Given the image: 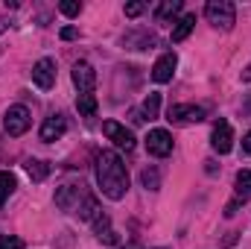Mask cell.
<instances>
[{
	"instance_id": "6da1fadb",
	"label": "cell",
	"mask_w": 251,
	"mask_h": 249,
	"mask_svg": "<svg viewBox=\"0 0 251 249\" xmlns=\"http://www.w3.org/2000/svg\"><path fill=\"white\" fill-rule=\"evenodd\" d=\"M97 182H100V190L108 199H123L126 196V190H128V173H126V164L117 153L105 150V153L97 156Z\"/></svg>"
},
{
	"instance_id": "7a4b0ae2",
	"label": "cell",
	"mask_w": 251,
	"mask_h": 249,
	"mask_svg": "<svg viewBox=\"0 0 251 249\" xmlns=\"http://www.w3.org/2000/svg\"><path fill=\"white\" fill-rule=\"evenodd\" d=\"M204 18L219 30H231L237 24V9H234L231 0H210L204 6Z\"/></svg>"
},
{
	"instance_id": "3957f363",
	"label": "cell",
	"mask_w": 251,
	"mask_h": 249,
	"mask_svg": "<svg viewBox=\"0 0 251 249\" xmlns=\"http://www.w3.org/2000/svg\"><path fill=\"white\" fill-rule=\"evenodd\" d=\"M204 115H207V109L204 106H196V103H178V106H170V112H167V121L170 124H201L204 121Z\"/></svg>"
},
{
	"instance_id": "277c9868",
	"label": "cell",
	"mask_w": 251,
	"mask_h": 249,
	"mask_svg": "<svg viewBox=\"0 0 251 249\" xmlns=\"http://www.w3.org/2000/svg\"><path fill=\"white\" fill-rule=\"evenodd\" d=\"M32 124V118H29V109L26 106H12L9 112H6V118H3V129L12 135V138H18V135H24L26 129Z\"/></svg>"
},
{
	"instance_id": "5b68a950",
	"label": "cell",
	"mask_w": 251,
	"mask_h": 249,
	"mask_svg": "<svg viewBox=\"0 0 251 249\" xmlns=\"http://www.w3.org/2000/svg\"><path fill=\"white\" fill-rule=\"evenodd\" d=\"M146 150H149V156H155V158H167V156L173 153V135H170L167 129H152V132L146 135Z\"/></svg>"
},
{
	"instance_id": "8992f818",
	"label": "cell",
	"mask_w": 251,
	"mask_h": 249,
	"mask_svg": "<svg viewBox=\"0 0 251 249\" xmlns=\"http://www.w3.org/2000/svg\"><path fill=\"white\" fill-rule=\"evenodd\" d=\"M102 132L114 141L117 150H126V153L134 150V135H131V129H126L123 124H117V121H105V124H102Z\"/></svg>"
},
{
	"instance_id": "52a82bcc",
	"label": "cell",
	"mask_w": 251,
	"mask_h": 249,
	"mask_svg": "<svg viewBox=\"0 0 251 249\" xmlns=\"http://www.w3.org/2000/svg\"><path fill=\"white\" fill-rule=\"evenodd\" d=\"M210 147L219 153V156H225V153H231V147H234V129L228 121H219V124L213 126V135H210Z\"/></svg>"
},
{
	"instance_id": "ba28073f",
	"label": "cell",
	"mask_w": 251,
	"mask_h": 249,
	"mask_svg": "<svg viewBox=\"0 0 251 249\" xmlns=\"http://www.w3.org/2000/svg\"><path fill=\"white\" fill-rule=\"evenodd\" d=\"M32 82L41 91L53 88V82H56V62L53 59H38V62L32 64Z\"/></svg>"
},
{
	"instance_id": "9c48e42d",
	"label": "cell",
	"mask_w": 251,
	"mask_h": 249,
	"mask_svg": "<svg viewBox=\"0 0 251 249\" xmlns=\"http://www.w3.org/2000/svg\"><path fill=\"white\" fill-rule=\"evenodd\" d=\"M176 64H178L176 53H161V56H158V62L152 64V79H155L158 85L170 82V79L176 76Z\"/></svg>"
},
{
	"instance_id": "30bf717a",
	"label": "cell",
	"mask_w": 251,
	"mask_h": 249,
	"mask_svg": "<svg viewBox=\"0 0 251 249\" xmlns=\"http://www.w3.org/2000/svg\"><path fill=\"white\" fill-rule=\"evenodd\" d=\"M73 85L79 88V94L94 91V85H97V70L88 62H76L73 64Z\"/></svg>"
},
{
	"instance_id": "8fae6325",
	"label": "cell",
	"mask_w": 251,
	"mask_h": 249,
	"mask_svg": "<svg viewBox=\"0 0 251 249\" xmlns=\"http://www.w3.org/2000/svg\"><path fill=\"white\" fill-rule=\"evenodd\" d=\"M64 132H67V121H64L62 115H53V118H47V121L41 124V132H38V135H41V141L50 144V141H59Z\"/></svg>"
},
{
	"instance_id": "7c38bea8",
	"label": "cell",
	"mask_w": 251,
	"mask_h": 249,
	"mask_svg": "<svg viewBox=\"0 0 251 249\" xmlns=\"http://www.w3.org/2000/svg\"><path fill=\"white\" fill-rule=\"evenodd\" d=\"M91 223H94V232H97V238H100L102 244H117V241H120V238H117V232L111 229V223H108V217H105L102 211H100Z\"/></svg>"
},
{
	"instance_id": "4fadbf2b",
	"label": "cell",
	"mask_w": 251,
	"mask_h": 249,
	"mask_svg": "<svg viewBox=\"0 0 251 249\" xmlns=\"http://www.w3.org/2000/svg\"><path fill=\"white\" fill-rule=\"evenodd\" d=\"M79 199H82V193H79V187H73V185H64L62 190L56 193V205L64 208V211L76 208V205H79Z\"/></svg>"
},
{
	"instance_id": "5bb4252c",
	"label": "cell",
	"mask_w": 251,
	"mask_h": 249,
	"mask_svg": "<svg viewBox=\"0 0 251 249\" xmlns=\"http://www.w3.org/2000/svg\"><path fill=\"white\" fill-rule=\"evenodd\" d=\"M24 170H26V176H29L32 182H44V179H47V173H50V167H47L44 161H38V158H26Z\"/></svg>"
},
{
	"instance_id": "9a60e30c",
	"label": "cell",
	"mask_w": 251,
	"mask_h": 249,
	"mask_svg": "<svg viewBox=\"0 0 251 249\" xmlns=\"http://www.w3.org/2000/svg\"><path fill=\"white\" fill-rule=\"evenodd\" d=\"M193 27H196V15H184V18H178L176 27H173V41H184L190 32H193Z\"/></svg>"
},
{
	"instance_id": "2e32d148",
	"label": "cell",
	"mask_w": 251,
	"mask_h": 249,
	"mask_svg": "<svg viewBox=\"0 0 251 249\" xmlns=\"http://www.w3.org/2000/svg\"><path fill=\"white\" fill-rule=\"evenodd\" d=\"M76 211H79V217H82V220H94V217L100 214L97 196H91V193H88V196H82V199H79V205H76Z\"/></svg>"
},
{
	"instance_id": "e0dca14e",
	"label": "cell",
	"mask_w": 251,
	"mask_h": 249,
	"mask_svg": "<svg viewBox=\"0 0 251 249\" xmlns=\"http://www.w3.org/2000/svg\"><path fill=\"white\" fill-rule=\"evenodd\" d=\"M76 109H79V115H82V118H91V115H97V97H94V91H88V94H79V97H76Z\"/></svg>"
},
{
	"instance_id": "ac0fdd59",
	"label": "cell",
	"mask_w": 251,
	"mask_h": 249,
	"mask_svg": "<svg viewBox=\"0 0 251 249\" xmlns=\"http://www.w3.org/2000/svg\"><path fill=\"white\" fill-rule=\"evenodd\" d=\"M158 109H161V94H158V91H152V94L143 100V106H140L143 121H146V118H149V121H155V118H158Z\"/></svg>"
},
{
	"instance_id": "d6986e66",
	"label": "cell",
	"mask_w": 251,
	"mask_h": 249,
	"mask_svg": "<svg viewBox=\"0 0 251 249\" xmlns=\"http://www.w3.org/2000/svg\"><path fill=\"white\" fill-rule=\"evenodd\" d=\"M181 12V0H164L158 9H155V18L158 21H170V18H176Z\"/></svg>"
},
{
	"instance_id": "ffe728a7",
	"label": "cell",
	"mask_w": 251,
	"mask_h": 249,
	"mask_svg": "<svg viewBox=\"0 0 251 249\" xmlns=\"http://www.w3.org/2000/svg\"><path fill=\"white\" fill-rule=\"evenodd\" d=\"M12 190H15V176H12L9 170H0V208H3V202L9 199Z\"/></svg>"
},
{
	"instance_id": "44dd1931",
	"label": "cell",
	"mask_w": 251,
	"mask_h": 249,
	"mask_svg": "<svg viewBox=\"0 0 251 249\" xmlns=\"http://www.w3.org/2000/svg\"><path fill=\"white\" fill-rule=\"evenodd\" d=\"M140 182H143L146 190H158V187H161V173H158L155 167H146V170L140 173Z\"/></svg>"
},
{
	"instance_id": "7402d4cb",
	"label": "cell",
	"mask_w": 251,
	"mask_h": 249,
	"mask_svg": "<svg viewBox=\"0 0 251 249\" xmlns=\"http://www.w3.org/2000/svg\"><path fill=\"white\" fill-rule=\"evenodd\" d=\"M59 12L67 15V18H76V15L82 12V3H76V0H62V3H59Z\"/></svg>"
},
{
	"instance_id": "603a6c76",
	"label": "cell",
	"mask_w": 251,
	"mask_h": 249,
	"mask_svg": "<svg viewBox=\"0 0 251 249\" xmlns=\"http://www.w3.org/2000/svg\"><path fill=\"white\" fill-rule=\"evenodd\" d=\"M237 187H240V196L251 193V170H240L237 173Z\"/></svg>"
},
{
	"instance_id": "cb8c5ba5",
	"label": "cell",
	"mask_w": 251,
	"mask_h": 249,
	"mask_svg": "<svg viewBox=\"0 0 251 249\" xmlns=\"http://www.w3.org/2000/svg\"><path fill=\"white\" fill-rule=\"evenodd\" d=\"M0 249H24V241L15 235H0Z\"/></svg>"
},
{
	"instance_id": "d4e9b609",
	"label": "cell",
	"mask_w": 251,
	"mask_h": 249,
	"mask_svg": "<svg viewBox=\"0 0 251 249\" xmlns=\"http://www.w3.org/2000/svg\"><path fill=\"white\" fill-rule=\"evenodd\" d=\"M143 3H126V18H137V15H143Z\"/></svg>"
},
{
	"instance_id": "484cf974",
	"label": "cell",
	"mask_w": 251,
	"mask_h": 249,
	"mask_svg": "<svg viewBox=\"0 0 251 249\" xmlns=\"http://www.w3.org/2000/svg\"><path fill=\"white\" fill-rule=\"evenodd\" d=\"M240 199H246V196H240ZM240 199H234V202H228V205H225V217H234V214H237V208H240Z\"/></svg>"
},
{
	"instance_id": "4316f807",
	"label": "cell",
	"mask_w": 251,
	"mask_h": 249,
	"mask_svg": "<svg viewBox=\"0 0 251 249\" xmlns=\"http://www.w3.org/2000/svg\"><path fill=\"white\" fill-rule=\"evenodd\" d=\"M76 35H79V32H76V27H64V30H62V38H64V41H73Z\"/></svg>"
},
{
	"instance_id": "83f0119b",
	"label": "cell",
	"mask_w": 251,
	"mask_h": 249,
	"mask_svg": "<svg viewBox=\"0 0 251 249\" xmlns=\"http://www.w3.org/2000/svg\"><path fill=\"white\" fill-rule=\"evenodd\" d=\"M243 150H246V153L251 156V132L246 135V138H243Z\"/></svg>"
},
{
	"instance_id": "f1b7e54d",
	"label": "cell",
	"mask_w": 251,
	"mask_h": 249,
	"mask_svg": "<svg viewBox=\"0 0 251 249\" xmlns=\"http://www.w3.org/2000/svg\"><path fill=\"white\" fill-rule=\"evenodd\" d=\"M243 79H246V82H251V67H246V73H243Z\"/></svg>"
},
{
	"instance_id": "f546056e",
	"label": "cell",
	"mask_w": 251,
	"mask_h": 249,
	"mask_svg": "<svg viewBox=\"0 0 251 249\" xmlns=\"http://www.w3.org/2000/svg\"><path fill=\"white\" fill-rule=\"evenodd\" d=\"M6 27H9V21H6V18H0V32H3Z\"/></svg>"
},
{
	"instance_id": "4dcf8cb0",
	"label": "cell",
	"mask_w": 251,
	"mask_h": 249,
	"mask_svg": "<svg viewBox=\"0 0 251 249\" xmlns=\"http://www.w3.org/2000/svg\"><path fill=\"white\" fill-rule=\"evenodd\" d=\"M155 249H167V247H155Z\"/></svg>"
},
{
	"instance_id": "1f68e13d",
	"label": "cell",
	"mask_w": 251,
	"mask_h": 249,
	"mask_svg": "<svg viewBox=\"0 0 251 249\" xmlns=\"http://www.w3.org/2000/svg\"><path fill=\"white\" fill-rule=\"evenodd\" d=\"M126 249H131V247H126Z\"/></svg>"
}]
</instances>
